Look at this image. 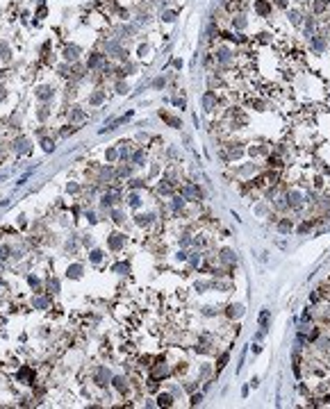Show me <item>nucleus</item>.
Masks as SVG:
<instances>
[{"instance_id":"1a4fd4ad","label":"nucleus","mask_w":330,"mask_h":409,"mask_svg":"<svg viewBox=\"0 0 330 409\" xmlns=\"http://www.w3.org/2000/svg\"><path fill=\"white\" fill-rule=\"evenodd\" d=\"M91 259H93V261H98V259H100V252H98V250L91 252Z\"/></svg>"},{"instance_id":"39448f33","label":"nucleus","mask_w":330,"mask_h":409,"mask_svg":"<svg viewBox=\"0 0 330 409\" xmlns=\"http://www.w3.org/2000/svg\"><path fill=\"white\" fill-rule=\"evenodd\" d=\"M80 270H82L80 266H71V270H69V275H71V277H77V275H80Z\"/></svg>"},{"instance_id":"423d86ee","label":"nucleus","mask_w":330,"mask_h":409,"mask_svg":"<svg viewBox=\"0 0 330 409\" xmlns=\"http://www.w3.org/2000/svg\"><path fill=\"white\" fill-rule=\"evenodd\" d=\"M48 286H50V291H55V289H59V282H57V280H50V282H48Z\"/></svg>"},{"instance_id":"f03ea898","label":"nucleus","mask_w":330,"mask_h":409,"mask_svg":"<svg viewBox=\"0 0 330 409\" xmlns=\"http://www.w3.org/2000/svg\"><path fill=\"white\" fill-rule=\"evenodd\" d=\"M18 379H32V371L30 368H21L18 371Z\"/></svg>"},{"instance_id":"20e7f679","label":"nucleus","mask_w":330,"mask_h":409,"mask_svg":"<svg viewBox=\"0 0 330 409\" xmlns=\"http://www.w3.org/2000/svg\"><path fill=\"white\" fill-rule=\"evenodd\" d=\"M34 305H36V307H48V298H36Z\"/></svg>"},{"instance_id":"6e6552de","label":"nucleus","mask_w":330,"mask_h":409,"mask_svg":"<svg viewBox=\"0 0 330 409\" xmlns=\"http://www.w3.org/2000/svg\"><path fill=\"white\" fill-rule=\"evenodd\" d=\"M159 405H171V398L169 395H159Z\"/></svg>"},{"instance_id":"7ed1b4c3","label":"nucleus","mask_w":330,"mask_h":409,"mask_svg":"<svg viewBox=\"0 0 330 409\" xmlns=\"http://www.w3.org/2000/svg\"><path fill=\"white\" fill-rule=\"evenodd\" d=\"M16 150L18 152H27V141L23 139V141H16Z\"/></svg>"},{"instance_id":"0eeeda50","label":"nucleus","mask_w":330,"mask_h":409,"mask_svg":"<svg viewBox=\"0 0 330 409\" xmlns=\"http://www.w3.org/2000/svg\"><path fill=\"white\" fill-rule=\"evenodd\" d=\"M43 150H46V152H50V150H53V141H48V139H46V141H43Z\"/></svg>"},{"instance_id":"f257e3e1","label":"nucleus","mask_w":330,"mask_h":409,"mask_svg":"<svg viewBox=\"0 0 330 409\" xmlns=\"http://www.w3.org/2000/svg\"><path fill=\"white\" fill-rule=\"evenodd\" d=\"M64 55H66V59H75V57L80 55V48H73V46H71V48H66Z\"/></svg>"}]
</instances>
